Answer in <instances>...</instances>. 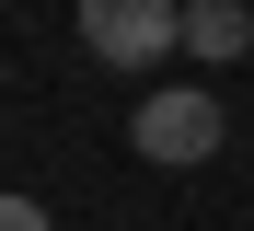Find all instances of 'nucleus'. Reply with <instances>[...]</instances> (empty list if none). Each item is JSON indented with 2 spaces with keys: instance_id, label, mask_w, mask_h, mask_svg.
<instances>
[{
  "instance_id": "1",
  "label": "nucleus",
  "mask_w": 254,
  "mask_h": 231,
  "mask_svg": "<svg viewBox=\"0 0 254 231\" xmlns=\"http://www.w3.org/2000/svg\"><path fill=\"white\" fill-rule=\"evenodd\" d=\"M81 46L104 70H162L185 46V0H81Z\"/></svg>"
},
{
  "instance_id": "2",
  "label": "nucleus",
  "mask_w": 254,
  "mask_h": 231,
  "mask_svg": "<svg viewBox=\"0 0 254 231\" xmlns=\"http://www.w3.org/2000/svg\"><path fill=\"white\" fill-rule=\"evenodd\" d=\"M127 139H139V162H162V173H196V162L231 139V116H220V92L174 81V92H150V104H139V127H127Z\"/></svg>"
},
{
  "instance_id": "3",
  "label": "nucleus",
  "mask_w": 254,
  "mask_h": 231,
  "mask_svg": "<svg viewBox=\"0 0 254 231\" xmlns=\"http://www.w3.org/2000/svg\"><path fill=\"white\" fill-rule=\"evenodd\" d=\"M243 46H254L243 0H185V58H243Z\"/></svg>"
},
{
  "instance_id": "4",
  "label": "nucleus",
  "mask_w": 254,
  "mask_h": 231,
  "mask_svg": "<svg viewBox=\"0 0 254 231\" xmlns=\"http://www.w3.org/2000/svg\"><path fill=\"white\" fill-rule=\"evenodd\" d=\"M0 231H58V220L35 208V197H0Z\"/></svg>"
}]
</instances>
